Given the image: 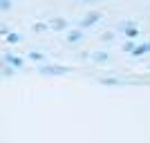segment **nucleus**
Wrapping results in <instances>:
<instances>
[{
    "mask_svg": "<svg viewBox=\"0 0 150 143\" xmlns=\"http://www.w3.org/2000/svg\"><path fill=\"white\" fill-rule=\"evenodd\" d=\"M40 72H43V74H50V76H58V74H65L67 67H61V65H43Z\"/></svg>",
    "mask_w": 150,
    "mask_h": 143,
    "instance_id": "f257e3e1",
    "label": "nucleus"
},
{
    "mask_svg": "<svg viewBox=\"0 0 150 143\" xmlns=\"http://www.w3.org/2000/svg\"><path fill=\"white\" fill-rule=\"evenodd\" d=\"M99 18H101V16H99V13H96V11L88 13V16H85V18L81 20V27H92V25H94V23H96V20H99Z\"/></svg>",
    "mask_w": 150,
    "mask_h": 143,
    "instance_id": "f03ea898",
    "label": "nucleus"
},
{
    "mask_svg": "<svg viewBox=\"0 0 150 143\" xmlns=\"http://www.w3.org/2000/svg\"><path fill=\"white\" fill-rule=\"evenodd\" d=\"M146 51H150V43H144V45H137V47H134V51H132V54H134V56H144Z\"/></svg>",
    "mask_w": 150,
    "mask_h": 143,
    "instance_id": "7ed1b4c3",
    "label": "nucleus"
},
{
    "mask_svg": "<svg viewBox=\"0 0 150 143\" xmlns=\"http://www.w3.org/2000/svg\"><path fill=\"white\" fill-rule=\"evenodd\" d=\"M5 61L9 63V65H13V67H23V61H20L18 56H13V54H7Z\"/></svg>",
    "mask_w": 150,
    "mask_h": 143,
    "instance_id": "20e7f679",
    "label": "nucleus"
},
{
    "mask_svg": "<svg viewBox=\"0 0 150 143\" xmlns=\"http://www.w3.org/2000/svg\"><path fill=\"white\" fill-rule=\"evenodd\" d=\"M65 25H67V23H65V20H63V18H54V20H52V23H50V27H52V29H65Z\"/></svg>",
    "mask_w": 150,
    "mask_h": 143,
    "instance_id": "39448f33",
    "label": "nucleus"
},
{
    "mask_svg": "<svg viewBox=\"0 0 150 143\" xmlns=\"http://www.w3.org/2000/svg\"><path fill=\"white\" fill-rule=\"evenodd\" d=\"M81 38H83V34H81V31H79V29H74V31H69L67 40H69V43H79Z\"/></svg>",
    "mask_w": 150,
    "mask_h": 143,
    "instance_id": "423d86ee",
    "label": "nucleus"
},
{
    "mask_svg": "<svg viewBox=\"0 0 150 143\" xmlns=\"http://www.w3.org/2000/svg\"><path fill=\"white\" fill-rule=\"evenodd\" d=\"M92 61L103 63V61H108V54H105V51H96V54H92Z\"/></svg>",
    "mask_w": 150,
    "mask_h": 143,
    "instance_id": "0eeeda50",
    "label": "nucleus"
},
{
    "mask_svg": "<svg viewBox=\"0 0 150 143\" xmlns=\"http://www.w3.org/2000/svg\"><path fill=\"white\" fill-rule=\"evenodd\" d=\"M13 74V65H5V69H2V76H11Z\"/></svg>",
    "mask_w": 150,
    "mask_h": 143,
    "instance_id": "6e6552de",
    "label": "nucleus"
},
{
    "mask_svg": "<svg viewBox=\"0 0 150 143\" xmlns=\"http://www.w3.org/2000/svg\"><path fill=\"white\" fill-rule=\"evenodd\" d=\"M0 7H2V11L11 9V0H0Z\"/></svg>",
    "mask_w": 150,
    "mask_h": 143,
    "instance_id": "1a4fd4ad",
    "label": "nucleus"
},
{
    "mask_svg": "<svg viewBox=\"0 0 150 143\" xmlns=\"http://www.w3.org/2000/svg\"><path fill=\"white\" fill-rule=\"evenodd\" d=\"M7 40H9V43H18L20 36H18V34H7Z\"/></svg>",
    "mask_w": 150,
    "mask_h": 143,
    "instance_id": "9d476101",
    "label": "nucleus"
},
{
    "mask_svg": "<svg viewBox=\"0 0 150 143\" xmlns=\"http://www.w3.org/2000/svg\"><path fill=\"white\" fill-rule=\"evenodd\" d=\"M123 51H134V43H132V40H128V43L123 45Z\"/></svg>",
    "mask_w": 150,
    "mask_h": 143,
    "instance_id": "9b49d317",
    "label": "nucleus"
},
{
    "mask_svg": "<svg viewBox=\"0 0 150 143\" xmlns=\"http://www.w3.org/2000/svg\"><path fill=\"white\" fill-rule=\"evenodd\" d=\"M29 58H31V61H43V54H38V51H31Z\"/></svg>",
    "mask_w": 150,
    "mask_h": 143,
    "instance_id": "f8f14e48",
    "label": "nucleus"
},
{
    "mask_svg": "<svg viewBox=\"0 0 150 143\" xmlns=\"http://www.w3.org/2000/svg\"><path fill=\"white\" fill-rule=\"evenodd\" d=\"M101 38H103V40H112V38H114V34H110V31H108V34H103Z\"/></svg>",
    "mask_w": 150,
    "mask_h": 143,
    "instance_id": "ddd939ff",
    "label": "nucleus"
}]
</instances>
